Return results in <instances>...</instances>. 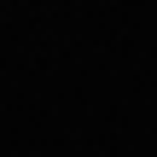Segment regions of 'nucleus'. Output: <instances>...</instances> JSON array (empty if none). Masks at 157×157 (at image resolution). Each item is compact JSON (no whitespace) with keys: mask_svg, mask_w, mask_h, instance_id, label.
I'll return each instance as SVG.
<instances>
[]
</instances>
